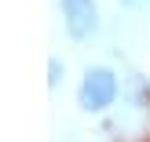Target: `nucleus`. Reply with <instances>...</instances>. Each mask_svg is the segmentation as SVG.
Masks as SVG:
<instances>
[{"label": "nucleus", "instance_id": "nucleus-1", "mask_svg": "<svg viewBox=\"0 0 150 142\" xmlns=\"http://www.w3.org/2000/svg\"><path fill=\"white\" fill-rule=\"evenodd\" d=\"M114 99H117V77L110 69H103V66L88 69L84 84H81V106L92 109V113H99V109H106Z\"/></svg>", "mask_w": 150, "mask_h": 142}, {"label": "nucleus", "instance_id": "nucleus-2", "mask_svg": "<svg viewBox=\"0 0 150 142\" xmlns=\"http://www.w3.org/2000/svg\"><path fill=\"white\" fill-rule=\"evenodd\" d=\"M62 18H66V33H70L73 40L92 36L95 26H99L95 0H62Z\"/></svg>", "mask_w": 150, "mask_h": 142}]
</instances>
